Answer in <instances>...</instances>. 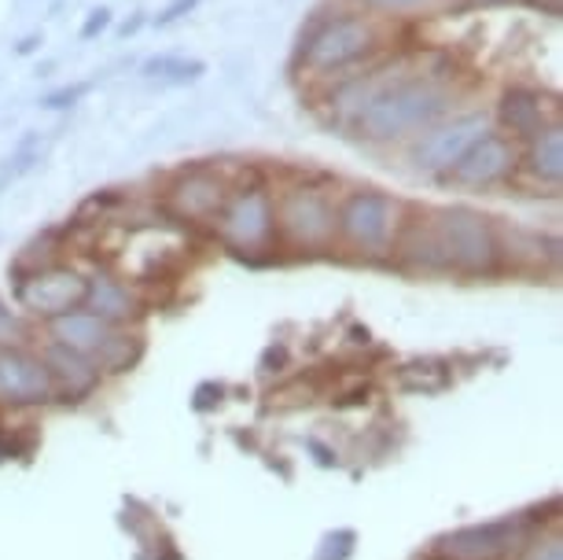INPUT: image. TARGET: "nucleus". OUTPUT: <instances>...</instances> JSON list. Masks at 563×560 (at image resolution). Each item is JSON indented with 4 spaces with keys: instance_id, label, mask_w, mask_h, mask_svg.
<instances>
[{
    "instance_id": "nucleus-1",
    "label": "nucleus",
    "mask_w": 563,
    "mask_h": 560,
    "mask_svg": "<svg viewBox=\"0 0 563 560\" xmlns=\"http://www.w3.org/2000/svg\"><path fill=\"white\" fill-rule=\"evenodd\" d=\"M456 74L442 70H406L401 67L390 78H346L343 89L354 97L335 103L339 111H346L350 130L357 133V141L390 147V144H409L417 141L423 130H431L434 122L450 119L456 108Z\"/></svg>"
},
{
    "instance_id": "nucleus-2",
    "label": "nucleus",
    "mask_w": 563,
    "mask_h": 560,
    "mask_svg": "<svg viewBox=\"0 0 563 560\" xmlns=\"http://www.w3.org/2000/svg\"><path fill=\"white\" fill-rule=\"evenodd\" d=\"M423 237V248H401L428 270H456V273H490L501 259L494 221L472 207H442L431 210L423 226H409Z\"/></svg>"
},
{
    "instance_id": "nucleus-3",
    "label": "nucleus",
    "mask_w": 563,
    "mask_h": 560,
    "mask_svg": "<svg viewBox=\"0 0 563 560\" xmlns=\"http://www.w3.org/2000/svg\"><path fill=\"white\" fill-rule=\"evenodd\" d=\"M387 48V30L357 8L317 19L299 45V70L310 78H343L346 70L372 63Z\"/></svg>"
},
{
    "instance_id": "nucleus-4",
    "label": "nucleus",
    "mask_w": 563,
    "mask_h": 560,
    "mask_svg": "<svg viewBox=\"0 0 563 560\" xmlns=\"http://www.w3.org/2000/svg\"><path fill=\"white\" fill-rule=\"evenodd\" d=\"M406 226V207L379 188H357L335 207V240L361 255H390Z\"/></svg>"
},
{
    "instance_id": "nucleus-5",
    "label": "nucleus",
    "mask_w": 563,
    "mask_h": 560,
    "mask_svg": "<svg viewBox=\"0 0 563 560\" xmlns=\"http://www.w3.org/2000/svg\"><path fill=\"white\" fill-rule=\"evenodd\" d=\"M276 240L299 251H324L335 244V204L313 185H295L273 199Z\"/></svg>"
},
{
    "instance_id": "nucleus-6",
    "label": "nucleus",
    "mask_w": 563,
    "mask_h": 560,
    "mask_svg": "<svg viewBox=\"0 0 563 560\" xmlns=\"http://www.w3.org/2000/svg\"><path fill=\"white\" fill-rule=\"evenodd\" d=\"M494 130L490 111H453L450 119L434 122L431 130H423L417 141H409V158L417 174L445 177L453 171V163L472 147L479 136Z\"/></svg>"
},
{
    "instance_id": "nucleus-7",
    "label": "nucleus",
    "mask_w": 563,
    "mask_h": 560,
    "mask_svg": "<svg viewBox=\"0 0 563 560\" xmlns=\"http://www.w3.org/2000/svg\"><path fill=\"white\" fill-rule=\"evenodd\" d=\"M214 226L225 248L240 251V255L265 251L276 240L273 196L265 188H236L225 196V204L214 215Z\"/></svg>"
},
{
    "instance_id": "nucleus-8",
    "label": "nucleus",
    "mask_w": 563,
    "mask_h": 560,
    "mask_svg": "<svg viewBox=\"0 0 563 560\" xmlns=\"http://www.w3.org/2000/svg\"><path fill=\"white\" fill-rule=\"evenodd\" d=\"M85 295H89V277L74 266H41L15 284V303L26 314L45 317V321L78 310L85 306Z\"/></svg>"
},
{
    "instance_id": "nucleus-9",
    "label": "nucleus",
    "mask_w": 563,
    "mask_h": 560,
    "mask_svg": "<svg viewBox=\"0 0 563 560\" xmlns=\"http://www.w3.org/2000/svg\"><path fill=\"white\" fill-rule=\"evenodd\" d=\"M519 174V141L501 130L479 136L445 174L456 188H494Z\"/></svg>"
},
{
    "instance_id": "nucleus-10",
    "label": "nucleus",
    "mask_w": 563,
    "mask_h": 560,
    "mask_svg": "<svg viewBox=\"0 0 563 560\" xmlns=\"http://www.w3.org/2000/svg\"><path fill=\"white\" fill-rule=\"evenodd\" d=\"M48 398H56V380H52L45 358L30 354L23 347L0 343V403L41 406Z\"/></svg>"
},
{
    "instance_id": "nucleus-11",
    "label": "nucleus",
    "mask_w": 563,
    "mask_h": 560,
    "mask_svg": "<svg viewBox=\"0 0 563 560\" xmlns=\"http://www.w3.org/2000/svg\"><path fill=\"white\" fill-rule=\"evenodd\" d=\"M490 119L501 125V133H508L512 141H530L534 133H541L545 125L560 122V111L549 108L545 92L512 86L497 97V108Z\"/></svg>"
},
{
    "instance_id": "nucleus-12",
    "label": "nucleus",
    "mask_w": 563,
    "mask_h": 560,
    "mask_svg": "<svg viewBox=\"0 0 563 560\" xmlns=\"http://www.w3.org/2000/svg\"><path fill=\"white\" fill-rule=\"evenodd\" d=\"M519 538H523V524L519 520H494L442 538L439 553L450 560H501L505 553H512Z\"/></svg>"
},
{
    "instance_id": "nucleus-13",
    "label": "nucleus",
    "mask_w": 563,
    "mask_h": 560,
    "mask_svg": "<svg viewBox=\"0 0 563 560\" xmlns=\"http://www.w3.org/2000/svg\"><path fill=\"white\" fill-rule=\"evenodd\" d=\"M229 196V185L221 182L218 174L210 171H188L177 177V185L169 188V204L177 207L180 218L188 221H203V218H214L221 204Z\"/></svg>"
},
{
    "instance_id": "nucleus-14",
    "label": "nucleus",
    "mask_w": 563,
    "mask_h": 560,
    "mask_svg": "<svg viewBox=\"0 0 563 560\" xmlns=\"http://www.w3.org/2000/svg\"><path fill=\"white\" fill-rule=\"evenodd\" d=\"M48 336H52V343H59V347H67V351H78L85 358H92L114 336V325H108L103 317H97V314L89 310V306H78V310H67V314L52 317V321H48Z\"/></svg>"
},
{
    "instance_id": "nucleus-15",
    "label": "nucleus",
    "mask_w": 563,
    "mask_h": 560,
    "mask_svg": "<svg viewBox=\"0 0 563 560\" xmlns=\"http://www.w3.org/2000/svg\"><path fill=\"white\" fill-rule=\"evenodd\" d=\"M519 166H523L538 185L560 188L563 185V125L552 122L541 133L530 136L527 147H519Z\"/></svg>"
},
{
    "instance_id": "nucleus-16",
    "label": "nucleus",
    "mask_w": 563,
    "mask_h": 560,
    "mask_svg": "<svg viewBox=\"0 0 563 560\" xmlns=\"http://www.w3.org/2000/svg\"><path fill=\"white\" fill-rule=\"evenodd\" d=\"M41 358H45L48 373H52V380H56V391L63 387V391H70L74 398H81L100 384L97 362H89V358L78 354V351H67V347H59V343H48Z\"/></svg>"
},
{
    "instance_id": "nucleus-17",
    "label": "nucleus",
    "mask_w": 563,
    "mask_h": 560,
    "mask_svg": "<svg viewBox=\"0 0 563 560\" xmlns=\"http://www.w3.org/2000/svg\"><path fill=\"white\" fill-rule=\"evenodd\" d=\"M85 306L119 329V325H125L136 314V295L130 288V281L108 277V273L100 277V273H97V277H89V295H85Z\"/></svg>"
},
{
    "instance_id": "nucleus-18",
    "label": "nucleus",
    "mask_w": 563,
    "mask_h": 560,
    "mask_svg": "<svg viewBox=\"0 0 563 560\" xmlns=\"http://www.w3.org/2000/svg\"><path fill=\"white\" fill-rule=\"evenodd\" d=\"M450 0H350V8L365 12L379 23H395V19H417L428 12H439Z\"/></svg>"
},
{
    "instance_id": "nucleus-19",
    "label": "nucleus",
    "mask_w": 563,
    "mask_h": 560,
    "mask_svg": "<svg viewBox=\"0 0 563 560\" xmlns=\"http://www.w3.org/2000/svg\"><path fill=\"white\" fill-rule=\"evenodd\" d=\"M147 81H163V86H188V81L203 78L207 63L203 59H180V56H152L141 67Z\"/></svg>"
},
{
    "instance_id": "nucleus-20",
    "label": "nucleus",
    "mask_w": 563,
    "mask_h": 560,
    "mask_svg": "<svg viewBox=\"0 0 563 560\" xmlns=\"http://www.w3.org/2000/svg\"><path fill=\"white\" fill-rule=\"evenodd\" d=\"M92 358H97V369H108V373H122V369H130L136 358H141V336H125V332L114 329L111 340L103 343Z\"/></svg>"
},
{
    "instance_id": "nucleus-21",
    "label": "nucleus",
    "mask_w": 563,
    "mask_h": 560,
    "mask_svg": "<svg viewBox=\"0 0 563 560\" xmlns=\"http://www.w3.org/2000/svg\"><path fill=\"white\" fill-rule=\"evenodd\" d=\"M23 336H26V325L19 321L15 310H8V306L0 303V343L19 347V343H23Z\"/></svg>"
},
{
    "instance_id": "nucleus-22",
    "label": "nucleus",
    "mask_w": 563,
    "mask_h": 560,
    "mask_svg": "<svg viewBox=\"0 0 563 560\" xmlns=\"http://www.w3.org/2000/svg\"><path fill=\"white\" fill-rule=\"evenodd\" d=\"M92 89V81H78V86H67V89H56V92H48L45 97V108L48 111H59V108H74L85 92Z\"/></svg>"
},
{
    "instance_id": "nucleus-23",
    "label": "nucleus",
    "mask_w": 563,
    "mask_h": 560,
    "mask_svg": "<svg viewBox=\"0 0 563 560\" xmlns=\"http://www.w3.org/2000/svg\"><path fill=\"white\" fill-rule=\"evenodd\" d=\"M199 4H203V0H169L163 12L155 15V26H174V23H180L185 15H192Z\"/></svg>"
},
{
    "instance_id": "nucleus-24",
    "label": "nucleus",
    "mask_w": 563,
    "mask_h": 560,
    "mask_svg": "<svg viewBox=\"0 0 563 560\" xmlns=\"http://www.w3.org/2000/svg\"><path fill=\"white\" fill-rule=\"evenodd\" d=\"M111 26V8H92L89 19H85V26H81V41H92L97 34H103V30Z\"/></svg>"
},
{
    "instance_id": "nucleus-25",
    "label": "nucleus",
    "mask_w": 563,
    "mask_h": 560,
    "mask_svg": "<svg viewBox=\"0 0 563 560\" xmlns=\"http://www.w3.org/2000/svg\"><path fill=\"white\" fill-rule=\"evenodd\" d=\"M527 560H563V549H560V538H549V542H541L530 549Z\"/></svg>"
},
{
    "instance_id": "nucleus-26",
    "label": "nucleus",
    "mask_w": 563,
    "mask_h": 560,
    "mask_svg": "<svg viewBox=\"0 0 563 560\" xmlns=\"http://www.w3.org/2000/svg\"><path fill=\"white\" fill-rule=\"evenodd\" d=\"M530 4H534L541 15H552V19L563 15V0H530Z\"/></svg>"
},
{
    "instance_id": "nucleus-27",
    "label": "nucleus",
    "mask_w": 563,
    "mask_h": 560,
    "mask_svg": "<svg viewBox=\"0 0 563 560\" xmlns=\"http://www.w3.org/2000/svg\"><path fill=\"white\" fill-rule=\"evenodd\" d=\"M464 4H497V0H464Z\"/></svg>"
}]
</instances>
